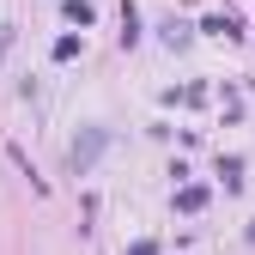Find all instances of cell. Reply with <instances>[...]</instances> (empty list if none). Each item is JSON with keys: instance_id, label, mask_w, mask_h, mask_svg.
I'll use <instances>...</instances> for the list:
<instances>
[{"instance_id": "1", "label": "cell", "mask_w": 255, "mask_h": 255, "mask_svg": "<svg viewBox=\"0 0 255 255\" xmlns=\"http://www.w3.org/2000/svg\"><path fill=\"white\" fill-rule=\"evenodd\" d=\"M0 49H6V24H0Z\"/></svg>"}]
</instances>
